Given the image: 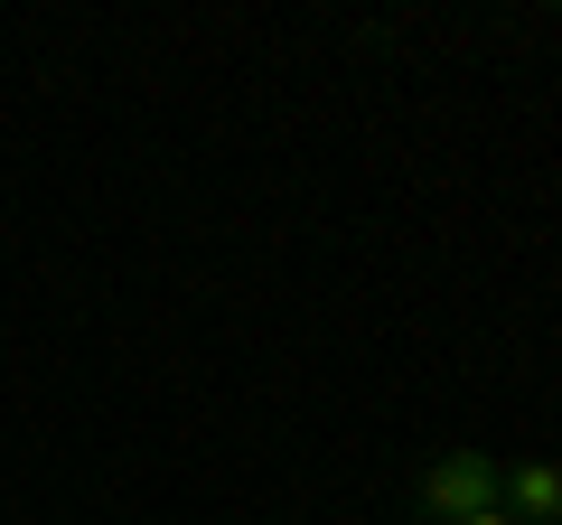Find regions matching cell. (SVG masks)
<instances>
[{
	"mask_svg": "<svg viewBox=\"0 0 562 525\" xmlns=\"http://www.w3.org/2000/svg\"><path fill=\"white\" fill-rule=\"evenodd\" d=\"M413 498H422L431 525H469V516L497 506V460H487V450H441V460L413 479Z\"/></svg>",
	"mask_w": 562,
	"mask_h": 525,
	"instance_id": "obj_1",
	"label": "cell"
},
{
	"mask_svg": "<svg viewBox=\"0 0 562 525\" xmlns=\"http://www.w3.org/2000/svg\"><path fill=\"white\" fill-rule=\"evenodd\" d=\"M497 506L516 525H562V460H497Z\"/></svg>",
	"mask_w": 562,
	"mask_h": 525,
	"instance_id": "obj_2",
	"label": "cell"
},
{
	"mask_svg": "<svg viewBox=\"0 0 562 525\" xmlns=\"http://www.w3.org/2000/svg\"><path fill=\"white\" fill-rule=\"evenodd\" d=\"M469 525H516V516H506V506H487V516H469Z\"/></svg>",
	"mask_w": 562,
	"mask_h": 525,
	"instance_id": "obj_3",
	"label": "cell"
}]
</instances>
